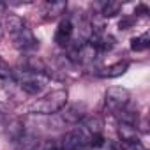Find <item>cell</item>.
I'll use <instances>...</instances> for the list:
<instances>
[{"mask_svg": "<svg viewBox=\"0 0 150 150\" xmlns=\"http://www.w3.org/2000/svg\"><path fill=\"white\" fill-rule=\"evenodd\" d=\"M67 103V92L65 90H55L48 96H44L42 99H39L30 110L34 113H42V115H51L60 111Z\"/></svg>", "mask_w": 150, "mask_h": 150, "instance_id": "1", "label": "cell"}, {"mask_svg": "<svg viewBox=\"0 0 150 150\" xmlns=\"http://www.w3.org/2000/svg\"><path fill=\"white\" fill-rule=\"evenodd\" d=\"M129 99H131V96H129V92H127L125 88L113 87V88H110V90L106 92V96H104V106H106V110L117 113V111L127 108Z\"/></svg>", "mask_w": 150, "mask_h": 150, "instance_id": "2", "label": "cell"}, {"mask_svg": "<svg viewBox=\"0 0 150 150\" xmlns=\"http://www.w3.org/2000/svg\"><path fill=\"white\" fill-rule=\"evenodd\" d=\"M88 139H90V134L83 127H78V129H74V131H71L64 136L60 150H78L83 145H87Z\"/></svg>", "mask_w": 150, "mask_h": 150, "instance_id": "3", "label": "cell"}, {"mask_svg": "<svg viewBox=\"0 0 150 150\" xmlns=\"http://www.w3.org/2000/svg\"><path fill=\"white\" fill-rule=\"evenodd\" d=\"M13 39H14L16 48H20V50H32V48L37 46V39L34 37V34H32L27 27L21 28L20 32L13 34Z\"/></svg>", "mask_w": 150, "mask_h": 150, "instance_id": "4", "label": "cell"}, {"mask_svg": "<svg viewBox=\"0 0 150 150\" xmlns=\"http://www.w3.org/2000/svg\"><path fill=\"white\" fill-rule=\"evenodd\" d=\"M72 32H74V27H72L71 20L60 21V25H58V28H57V34H55V42L60 44V46H65V44L71 41Z\"/></svg>", "mask_w": 150, "mask_h": 150, "instance_id": "5", "label": "cell"}, {"mask_svg": "<svg viewBox=\"0 0 150 150\" xmlns=\"http://www.w3.org/2000/svg\"><path fill=\"white\" fill-rule=\"evenodd\" d=\"M85 117V106L83 104H72L62 113V120L67 124H76Z\"/></svg>", "mask_w": 150, "mask_h": 150, "instance_id": "6", "label": "cell"}, {"mask_svg": "<svg viewBox=\"0 0 150 150\" xmlns=\"http://www.w3.org/2000/svg\"><path fill=\"white\" fill-rule=\"evenodd\" d=\"M127 67H129L127 62H117V64L110 65L108 69H104L101 72V76L103 78H118V76H122V74L127 71Z\"/></svg>", "mask_w": 150, "mask_h": 150, "instance_id": "7", "label": "cell"}, {"mask_svg": "<svg viewBox=\"0 0 150 150\" xmlns=\"http://www.w3.org/2000/svg\"><path fill=\"white\" fill-rule=\"evenodd\" d=\"M21 90L23 92H27V94H30V96H35V94H39L41 90H42V81H39L35 76H32V78H27V80H21Z\"/></svg>", "mask_w": 150, "mask_h": 150, "instance_id": "8", "label": "cell"}, {"mask_svg": "<svg viewBox=\"0 0 150 150\" xmlns=\"http://www.w3.org/2000/svg\"><path fill=\"white\" fill-rule=\"evenodd\" d=\"M118 134H120V138H122L124 143H136V141H139V139H138L136 127H132V125L122 124L120 129H118Z\"/></svg>", "mask_w": 150, "mask_h": 150, "instance_id": "9", "label": "cell"}, {"mask_svg": "<svg viewBox=\"0 0 150 150\" xmlns=\"http://www.w3.org/2000/svg\"><path fill=\"white\" fill-rule=\"evenodd\" d=\"M65 11V4L64 2H48L46 4V11H44V14H48V18H55V16H58V14H62Z\"/></svg>", "mask_w": 150, "mask_h": 150, "instance_id": "10", "label": "cell"}, {"mask_svg": "<svg viewBox=\"0 0 150 150\" xmlns=\"http://www.w3.org/2000/svg\"><path fill=\"white\" fill-rule=\"evenodd\" d=\"M6 27H7L9 34L13 35V34L20 32L21 28H25V23H23V20H21L20 16H9V18H7V21H6Z\"/></svg>", "mask_w": 150, "mask_h": 150, "instance_id": "11", "label": "cell"}, {"mask_svg": "<svg viewBox=\"0 0 150 150\" xmlns=\"http://www.w3.org/2000/svg\"><path fill=\"white\" fill-rule=\"evenodd\" d=\"M148 34H143V35H139V37H134L132 41H131V48L134 50V51H143V50H146L148 48Z\"/></svg>", "mask_w": 150, "mask_h": 150, "instance_id": "12", "label": "cell"}, {"mask_svg": "<svg viewBox=\"0 0 150 150\" xmlns=\"http://www.w3.org/2000/svg\"><path fill=\"white\" fill-rule=\"evenodd\" d=\"M118 11H120V4H117V2H108V4L104 6V9H103V14H104V16H115V14H118Z\"/></svg>", "mask_w": 150, "mask_h": 150, "instance_id": "13", "label": "cell"}, {"mask_svg": "<svg viewBox=\"0 0 150 150\" xmlns=\"http://www.w3.org/2000/svg\"><path fill=\"white\" fill-rule=\"evenodd\" d=\"M88 141H90L92 146H103V145H104V138H103L101 134H92Z\"/></svg>", "mask_w": 150, "mask_h": 150, "instance_id": "14", "label": "cell"}, {"mask_svg": "<svg viewBox=\"0 0 150 150\" xmlns=\"http://www.w3.org/2000/svg\"><path fill=\"white\" fill-rule=\"evenodd\" d=\"M42 150H60V148H58V146H57L55 143H51V145H46V146H44Z\"/></svg>", "mask_w": 150, "mask_h": 150, "instance_id": "15", "label": "cell"}, {"mask_svg": "<svg viewBox=\"0 0 150 150\" xmlns=\"http://www.w3.org/2000/svg\"><path fill=\"white\" fill-rule=\"evenodd\" d=\"M111 150H122V148H118V146H115V145H113V146H111Z\"/></svg>", "mask_w": 150, "mask_h": 150, "instance_id": "16", "label": "cell"}, {"mask_svg": "<svg viewBox=\"0 0 150 150\" xmlns=\"http://www.w3.org/2000/svg\"><path fill=\"white\" fill-rule=\"evenodd\" d=\"M0 35H2V34H0Z\"/></svg>", "mask_w": 150, "mask_h": 150, "instance_id": "17", "label": "cell"}]
</instances>
